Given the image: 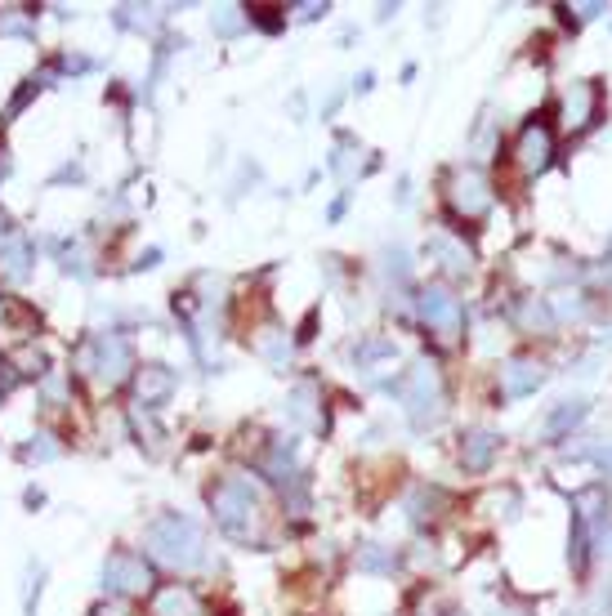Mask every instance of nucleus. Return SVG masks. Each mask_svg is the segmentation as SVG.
<instances>
[{
    "label": "nucleus",
    "mask_w": 612,
    "mask_h": 616,
    "mask_svg": "<svg viewBox=\"0 0 612 616\" xmlns=\"http://www.w3.org/2000/svg\"><path fill=\"white\" fill-rule=\"evenodd\" d=\"M590 117H595V90H590V81H572L563 94V121H568V130H586Z\"/></svg>",
    "instance_id": "nucleus-10"
},
{
    "label": "nucleus",
    "mask_w": 612,
    "mask_h": 616,
    "mask_svg": "<svg viewBox=\"0 0 612 616\" xmlns=\"http://www.w3.org/2000/svg\"><path fill=\"white\" fill-rule=\"evenodd\" d=\"M246 23H251V18H246V9H215V32L219 36H237Z\"/></svg>",
    "instance_id": "nucleus-23"
},
{
    "label": "nucleus",
    "mask_w": 612,
    "mask_h": 616,
    "mask_svg": "<svg viewBox=\"0 0 612 616\" xmlns=\"http://www.w3.org/2000/svg\"><path fill=\"white\" fill-rule=\"evenodd\" d=\"M0 32H27V18H23V14L0 18Z\"/></svg>",
    "instance_id": "nucleus-27"
},
{
    "label": "nucleus",
    "mask_w": 612,
    "mask_h": 616,
    "mask_svg": "<svg viewBox=\"0 0 612 616\" xmlns=\"http://www.w3.org/2000/svg\"><path fill=\"white\" fill-rule=\"evenodd\" d=\"M210 509H215V523L233 541H255L260 536V496L242 478H224V483L210 487Z\"/></svg>",
    "instance_id": "nucleus-2"
},
{
    "label": "nucleus",
    "mask_w": 612,
    "mask_h": 616,
    "mask_svg": "<svg viewBox=\"0 0 612 616\" xmlns=\"http://www.w3.org/2000/svg\"><path fill=\"white\" fill-rule=\"evenodd\" d=\"M545 384V367L532 358H514L510 367H505V393L510 398H528V393H537Z\"/></svg>",
    "instance_id": "nucleus-12"
},
{
    "label": "nucleus",
    "mask_w": 612,
    "mask_h": 616,
    "mask_svg": "<svg viewBox=\"0 0 612 616\" xmlns=\"http://www.w3.org/2000/svg\"><path fill=\"white\" fill-rule=\"evenodd\" d=\"M9 237V219H5V210H0V242Z\"/></svg>",
    "instance_id": "nucleus-29"
},
{
    "label": "nucleus",
    "mask_w": 612,
    "mask_h": 616,
    "mask_svg": "<svg viewBox=\"0 0 612 616\" xmlns=\"http://www.w3.org/2000/svg\"><path fill=\"white\" fill-rule=\"evenodd\" d=\"M41 447H27V460H50L54 456V447H50V438H36Z\"/></svg>",
    "instance_id": "nucleus-26"
},
{
    "label": "nucleus",
    "mask_w": 612,
    "mask_h": 616,
    "mask_svg": "<svg viewBox=\"0 0 612 616\" xmlns=\"http://www.w3.org/2000/svg\"><path fill=\"white\" fill-rule=\"evenodd\" d=\"M362 148L358 143H340L336 148V157H331V170H336V179H344V184H353V175H358V166H362Z\"/></svg>",
    "instance_id": "nucleus-19"
},
{
    "label": "nucleus",
    "mask_w": 612,
    "mask_h": 616,
    "mask_svg": "<svg viewBox=\"0 0 612 616\" xmlns=\"http://www.w3.org/2000/svg\"><path fill=\"white\" fill-rule=\"evenodd\" d=\"M103 585L112 594H148L152 590V567L143 554H130V550H117L103 563Z\"/></svg>",
    "instance_id": "nucleus-6"
},
{
    "label": "nucleus",
    "mask_w": 612,
    "mask_h": 616,
    "mask_svg": "<svg viewBox=\"0 0 612 616\" xmlns=\"http://www.w3.org/2000/svg\"><path fill=\"white\" fill-rule=\"evenodd\" d=\"M255 349H260L273 367H286V362H291V340H286V331H277V326H264V331L255 335Z\"/></svg>",
    "instance_id": "nucleus-15"
},
{
    "label": "nucleus",
    "mask_w": 612,
    "mask_h": 616,
    "mask_svg": "<svg viewBox=\"0 0 612 616\" xmlns=\"http://www.w3.org/2000/svg\"><path fill=\"white\" fill-rule=\"evenodd\" d=\"M143 541H148V550L161 558V563L170 567H197L202 563V527L193 523V518L184 514H161L148 523V532H143Z\"/></svg>",
    "instance_id": "nucleus-1"
},
{
    "label": "nucleus",
    "mask_w": 612,
    "mask_h": 616,
    "mask_svg": "<svg viewBox=\"0 0 612 616\" xmlns=\"http://www.w3.org/2000/svg\"><path fill=\"white\" fill-rule=\"evenodd\" d=\"M313 398H318L313 384H300V389L291 393V416L300 420V425H313Z\"/></svg>",
    "instance_id": "nucleus-22"
},
{
    "label": "nucleus",
    "mask_w": 612,
    "mask_h": 616,
    "mask_svg": "<svg viewBox=\"0 0 612 616\" xmlns=\"http://www.w3.org/2000/svg\"><path fill=\"white\" fill-rule=\"evenodd\" d=\"M358 567H362V572H394L398 554L389 550V545H362V550H358Z\"/></svg>",
    "instance_id": "nucleus-17"
},
{
    "label": "nucleus",
    "mask_w": 612,
    "mask_h": 616,
    "mask_svg": "<svg viewBox=\"0 0 612 616\" xmlns=\"http://www.w3.org/2000/svg\"><path fill=\"white\" fill-rule=\"evenodd\" d=\"M94 616H130V608H126V603H103Z\"/></svg>",
    "instance_id": "nucleus-28"
},
{
    "label": "nucleus",
    "mask_w": 612,
    "mask_h": 616,
    "mask_svg": "<svg viewBox=\"0 0 612 616\" xmlns=\"http://www.w3.org/2000/svg\"><path fill=\"white\" fill-rule=\"evenodd\" d=\"M398 393H403L407 416L416 429H429L443 420V375H438L434 362H416L407 371V380L398 384Z\"/></svg>",
    "instance_id": "nucleus-3"
},
{
    "label": "nucleus",
    "mask_w": 612,
    "mask_h": 616,
    "mask_svg": "<svg viewBox=\"0 0 612 616\" xmlns=\"http://www.w3.org/2000/svg\"><path fill=\"white\" fill-rule=\"evenodd\" d=\"M170 393H175V375L166 367H143L135 375V398L139 407H157V402H166Z\"/></svg>",
    "instance_id": "nucleus-11"
},
{
    "label": "nucleus",
    "mask_w": 612,
    "mask_h": 616,
    "mask_svg": "<svg viewBox=\"0 0 612 616\" xmlns=\"http://www.w3.org/2000/svg\"><path fill=\"white\" fill-rule=\"evenodd\" d=\"M586 420V402H559V407L545 416V425H541V433L545 438H568L572 429Z\"/></svg>",
    "instance_id": "nucleus-14"
},
{
    "label": "nucleus",
    "mask_w": 612,
    "mask_h": 616,
    "mask_svg": "<svg viewBox=\"0 0 612 616\" xmlns=\"http://www.w3.org/2000/svg\"><path fill=\"white\" fill-rule=\"evenodd\" d=\"M385 273H394L398 282H407V255H403V250H394V255H385Z\"/></svg>",
    "instance_id": "nucleus-25"
},
{
    "label": "nucleus",
    "mask_w": 612,
    "mask_h": 616,
    "mask_svg": "<svg viewBox=\"0 0 612 616\" xmlns=\"http://www.w3.org/2000/svg\"><path fill=\"white\" fill-rule=\"evenodd\" d=\"M152 616H197V599L188 585H161L148 603Z\"/></svg>",
    "instance_id": "nucleus-13"
},
{
    "label": "nucleus",
    "mask_w": 612,
    "mask_h": 616,
    "mask_svg": "<svg viewBox=\"0 0 612 616\" xmlns=\"http://www.w3.org/2000/svg\"><path fill=\"white\" fill-rule=\"evenodd\" d=\"M0 273H9V277L27 273V242L23 237H5V246H0Z\"/></svg>",
    "instance_id": "nucleus-16"
},
{
    "label": "nucleus",
    "mask_w": 612,
    "mask_h": 616,
    "mask_svg": "<svg viewBox=\"0 0 612 616\" xmlns=\"http://www.w3.org/2000/svg\"><path fill=\"white\" fill-rule=\"evenodd\" d=\"M599 545H604V554L612 558V532H608V536H604V541H599Z\"/></svg>",
    "instance_id": "nucleus-30"
},
{
    "label": "nucleus",
    "mask_w": 612,
    "mask_h": 616,
    "mask_svg": "<svg viewBox=\"0 0 612 616\" xmlns=\"http://www.w3.org/2000/svg\"><path fill=\"white\" fill-rule=\"evenodd\" d=\"M81 367L94 371L103 384H121L130 371V344L121 335H99L90 349H81Z\"/></svg>",
    "instance_id": "nucleus-4"
},
{
    "label": "nucleus",
    "mask_w": 612,
    "mask_h": 616,
    "mask_svg": "<svg viewBox=\"0 0 612 616\" xmlns=\"http://www.w3.org/2000/svg\"><path fill=\"white\" fill-rule=\"evenodd\" d=\"M519 322L528 326V331H550V326H554V313H550V308H545V304L528 300V304L519 308Z\"/></svg>",
    "instance_id": "nucleus-21"
},
{
    "label": "nucleus",
    "mask_w": 612,
    "mask_h": 616,
    "mask_svg": "<svg viewBox=\"0 0 612 616\" xmlns=\"http://www.w3.org/2000/svg\"><path fill=\"white\" fill-rule=\"evenodd\" d=\"M353 358H358V362H380V358H394V340H380V335H376V340H362L358 349H353Z\"/></svg>",
    "instance_id": "nucleus-24"
},
{
    "label": "nucleus",
    "mask_w": 612,
    "mask_h": 616,
    "mask_svg": "<svg viewBox=\"0 0 612 616\" xmlns=\"http://www.w3.org/2000/svg\"><path fill=\"white\" fill-rule=\"evenodd\" d=\"M429 255L443 259L447 273H465V268H470V255H465V250H456L447 237H434V242H429Z\"/></svg>",
    "instance_id": "nucleus-18"
},
{
    "label": "nucleus",
    "mask_w": 612,
    "mask_h": 616,
    "mask_svg": "<svg viewBox=\"0 0 612 616\" xmlns=\"http://www.w3.org/2000/svg\"><path fill=\"white\" fill-rule=\"evenodd\" d=\"M438 505H443V492H429V487H416V492L407 496V509H411V518H416V523H429Z\"/></svg>",
    "instance_id": "nucleus-20"
},
{
    "label": "nucleus",
    "mask_w": 612,
    "mask_h": 616,
    "mask_svg": "<svg viewBox=\"0 0 612 616\" xmlns=\"http://www.w3.org/2000/svg\"><path fill=\"white\" fill-rule=\"evenodd\" d=\"M496 451H501V438H496L492 429H474V433H465V442H461V460L470 474H483L496 460Z\"/></svg>",
    "instance_id": "nucleus-9"
},
{
    "label": "nucleus",
    "mask_w": 612,
    "mask_h": 616,
    "mask_svg": "<svg viewBox=\"0 0 612 616\" xmlns=\"http://www.w3.org/2000/svg\"><path fill=\"white\" fill-rule=\"evenodd\" d=\"M420 317H425L443 340H461V331H465V308H461V300H456L452 291H447V286H429V291H420Z\"/></svg>",
    "instance_id": "nucleus-5"
},
{
    "label": "nucleus",
    "mask_w": 612,
    "mask_h": 616,
    "mask_svg": "<svg viewBox=\"0 0 612 616\" xmlns=\"http://www.w3.org/2000/svg\"><path fill=\"white\" fill-rule=\"evenodd\" d=\"M452 210L456 215H465V219H483L487 215V206H492V184H487V175L483 170H474V166H465V170H456V179H452Z\"/></svg>",
    "instance_id": "nucleus-7"
},
{
    "label": "nucleus",
    "mask_w": 612,
    "mask_h": 616,
    "mask_svg": "<svg viewBox=\"0 0 612 616\" xmlns=\"http://www.w3.org/2000/svg\"><path fill=\"white\" fill-rule=\"evenodd\" d=\"M519 166L523 170H532V175H541L545 166H550V157H554V134L545 130V125H528V130L519 134Z\"/></svg>",
    "instance_id": "nucleus-8"
}]
</instances>
